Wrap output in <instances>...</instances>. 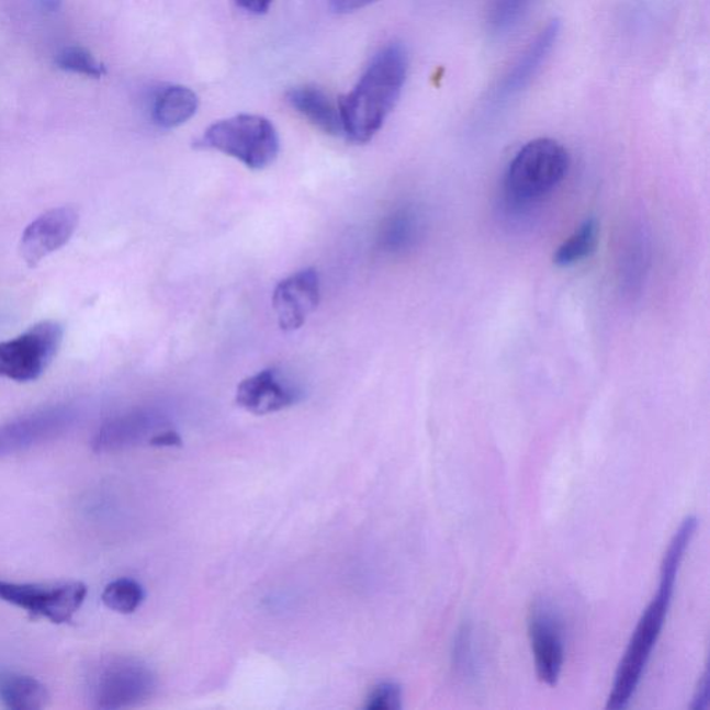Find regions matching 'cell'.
<instances>
[{
    "mask_svg": "<svg viewBox=\"0 0 710 710\" xmlns=\"http://www.w3.org/2000/svg\"><path fill=\"white\" fill-rule=\"evenodd\" d=\"M102 601L114 612L134 613L145 601L144 587L133 578H117L104 588Z\"/></svg>",
    "mask_w": 710,
    "mask_h": 710,
    "instance_id": "obj_22",
    "label": "cell"
},
{
    "mask_svg": "<svg viewBox=\"0 0 710 710\" xmlns=\"http://www.w3.org/2000/svg\"><path fill=\"white\" fill-rule=\"evenodd\" d=\"M709 705V672L705 670L701 680H699L696 696L692 698L691 709L703 710L708 709Z\"/></svg>",
    "mask_w": 710,
    "mask_h": 710,
    "instance_id": "obj_28",
    "label": "cell"
},
{
    "mask_svg": "<svg viewBox=\"0 0 710 710\" xmlns=\"http://www.w3.org/2000/svg\"><path fill=\"white\" fill-rule=\"evenodd\" d=\"M80 214L70 206L52 209L25 228L20 240V252L30 268L61 249L76 233Z\"/></svg>",
    "mask_w": 710,
    "mask_h": 710,
    "instance_id": "obj_10",
    "label": "cell"
},
{
    "mask_svg": "<svg viewBox=\"0 0 710 710\" xmlns=\"http://www.w3.org/2000/svg\"><path fill=\"white\" fill-rule=\"evenodd\" d=\"M560 21H551L541 33L536 36L531 45L514 66L512 70L504 78L497 91L498 100H507L523 91L531 80L539 72L546 57L551 54L552 47L560 36Z\"/></svg>",
    "mask_w": 710,
    "mask_h": 710,
    "instance_id": "obj_13",
    "label": "cell"
},
{
    "mask_svg": "<svg viewBox=\"0 0 710 710\" xmlns=\"http://www.w3.org/2000/svg\"><path fill=\"white\" fill-rule=\"evenodd\" d=\"M419 218L413 210H402L394 214L386 226L385 244L388 249L399 250L412 246L418 238Z\"/></svg>",
    "mask_w": 710,
    "mask_h": 710,
    "instance_id": "obj_23",
    "label": "cell"
},
{
    "mask_svg": "<svg viewBox=\"0 0 710 710\" xmlns=\"http://www.w3.org/2000/svg\"><path fill=\"white\" fill-rule=\"evenodd\" d=\"M599 228L597 221L588 218L557 247L554 262L557 267H572L588 259L597 249Z\"/></svg>",
    "mask_w": 710,
    "mask_h": 710,
    "instance_id": "obj_20",
    "label": "cell"
},
{
    "mask_svg": "<svg viewBox=\"0 0 710 710\" xmlns=\"http://www.w3.org/2000/svg\"><path fill=\"white\" fill-rule=\"evenodd\" d=\"M56 65L61 70L81 74V76L102 78L106 74V67L81 47H67L56 56Z\"/></svg>",
    "mask_w": 710,
    "mask_h": 710,
    "instance_id": "obj_25",
    "label": "cell"
},
{
    "mask_svg": "<svg viewBox=\"0 0 710 710\" xmlns=\"http://www.w3.org/2000/svg\"><path fill=\"white\" fill-rule=\"evenodd\" d=\"M368 710H398L403 708V690L396 683H381L367 699Z\"/></svg>",
    "mask_w": 710,
    "mask_h": 710,
    "instance_id": "obj_26",
    "label": "cell"
},
{
    "mask_svg": "<svg viewBox=\"0 0 710 710\" xmlns=\"http://www.w3.org/2000/svg\"><path fill=\"white\" fill-rule=\"evenodd\" d=\"M650 267V245L643 233L633 235L626 246L622 259V285L631 294L639 293L645 281Z\"/></svg>",
    "mask_w": 710,
    "mask_h": 710,
    "instance_id": "obj_18",
    "label": "cell"
},
{
    "mask_svg": "<svg viewBox=\"0 0 710 710\" xmlns=\"http://www.w3.org/2000/svg\"><path fill=\"white\" fill-rule=\"evenodd\" d=\"M481 656L476 646L475 631L470 623L462 624L451 645V667L465 681L476 680L481 669Z\"/></svg>",
    "mask_w": 710,
    "mask_h": 710,
    "instance_id": "obj_21",
    "label": "cell"
},
{
    "mask_svg": "<svg viewBox=\"0 0 710 710\" xmlns=\"http://www.w3.org/2000/svg\"><path fill=\"white\" fill-rule=\"evenodd\" d=\"M531 0H494L488 25L493 34H508L523 19Z\"/></svg>",
    "mask_w": 710,
    "mask_h": 710,
    "instance_id": "obj_24",
    "label": "cell"
},
{
    "mask_svg": "<svg viewBox=\"0 0 710 710\" xmlns=\"http://www.w3.org/2000/svg\"><path fill=\"white\" fill-rule=\"evenodd\" d=\"M570 167L571 156L560 142L530 140L509 162L504 181L505 198L517 207L539 202L565 180Z\"/></svg>",
    "mask_w": 710,
    "mask_h": 710,
    "instance_id": "obj_2",
    "label": "cell"
},
{
    "mask_svg": "<svg viewBox=\"0 0 710 710\" xmlns=\"http://www.w3.org/2000/svg\"><path fill=\"white\" fill-rule=\"evenodd\" d=\"M77 414L67 405H55L23 415L0 426V459L19 454L65 435Z\"/></svg>",
    "mask_w": 710,
    "mask_h": 710,
    "instance_id": "obj_9",
    "label": "cell"
},
{
    "mask_svg": "<svg viewBox=\"0 0 710 710\" xmlns=\"http://www.w3.org/2000/svg\"><path fill=\"white\" fill-rule=\"evenodd\" d=\"M375 2L377 0H329L330 9L339 14L357 12V10L370 7V4Z\"/></svg>",
    "mask_w": 710,
    "mask_h": 710,
    "instance_id": "obj_27",
    "label": "cell"
},
{
    "mask_svg": "<svg viewBox=\"0 0 710 710\" xmlns=\"http://www.w3.org/2000/svg\"><path fill=\"white\" fill-rule=\"evenodd\" d=\"M272 2L273 0H236L240 9L255 15L266 14L270 10Z\"/></svg>",
    "mask_w": 710,
    "mask_h": 710,
    "instance_id": "obj_29",
    "label": "cell"
},
{
    "mask_svg": "<svg viewBox=\"0 0 710 710\" xmlns=\"http://www.w3.org/2000/svg\"><path fill=\"white\" fill-rule=\"evenodd\" d=\"M286 99L292 109L324 134L333 136L343 134L339 106L323 89L312 86L296 87L288 92Z\"/></svg>",
    "mask_w": 710,
    "mask_h": 710,
    "instance_id": "obj_14",
    "label": "cell"
},
{
    "mask_svg": "<svg viewBox=\"0 0 710 710\" xmlns=\"http://www.w3.org/2000/svg\"><path fill=\"white\" fill-rule=\"evenodd\" d=\"M49 692L36 678L14 672L0 673V701L14 710H40L49 703Z\"/></svg>",
    "mask_w": 710,
    "mask_h": 710,
    "instance_id": "obj_17",
    "label": "cell"
},
{
    "mask_svg": "<svg viewBox=\"0 0 710 710\" xmlns=\"http://www.w3.org/2000/svg\"><path fill=\"white\" fill-rule=\"evenodd\" d=\"M199 109L198 94L187 87L170 86L157 92L151 117L160 128L172 129L188 123Z\"/></svg>",
    "mask_w": 710,
    "mask_h": 710,
    "instance_id": "obj_16",
    "label": "cell"
},
{
    "mask_svg": "<svg viewBox=\"0 0 710 710\" xmlns=\"http://www.w3.org/2000/svg\"><path fill=\"white\" fill-rule=\"evenodd\" d=\"M151 425V418L144 413H133L109 420L94 435L92 449L99 454L128 449L146 439Z\"/></svg>",
    "mask_w": 710,
    "mask_h": 710,
    "instance_id": "obj_15",
    "label": "cell"
},
{
    "mask_svg": "<svg viewBox=\"0 0 710 710\" xmlns=\"http://www.w3.org/2000/svg\"><path fill=\"white\" fill-rule=\"evenodd\" d=\"M697 528L698 519L696 517H687L683 520L675 536H673L661 564V587L675 590L678 571H680L684 555H686L687 549L690 546Z\"/></svg>",
    "mask_w": 710,
    "mask_h": 710,
    "instance_id": "obj_19",
    "label": "cell"
},
{
    "mask_svg": "<svg viewBox=\"0 0 710 710\" xmlns=\"http://www.w3.org/2000/svg\"><path fill=\"white\" fill-rule=\"evenodd\" d=\"M196 147L219 151L261 171L278 159L281 142L270 120L255 114H239L213 124Z\"/></svg>",
    "mask_w": 710,
    "mask_h": 710,
    "instance_id": "obj_3",
    "label": "cell"
},
{
    "mask_svg": "<svg viewBox=\"0 0 710 710\" xmlns=\"http://www.w3.org/2000/svg\"><path fill=\"white\" fill-rule=\"evenodd\" d=\"M156 688L154 672L139 661L112 657L94 667L89 677L93 708L117 710L138 707Z\"/></svg>",
    "mask_w": 710,
    "mask_h": 710,
    "instance_id": "obj_5",
    "label": "cell"
},
{
    "mask_svg": "<svg viewBox=\"0 0 710 710\" xmlns=\"http://www.w3.org/2000/svg\"><path fill=\"white\" fill-rule=\"evenodd\" d=\"M87 594V586L80 582L42 586L0 581V601L24 609L31 618H44L56 624L71 622L86 601Z\"/></svg>",
    "mask_w": 710,
    "mask_h": 710,
    "instance_id": "obj_7",
    "label": "cell"
},
{
    "mask_svg": "<svg viewBox=\"0 0 710 710\" xmlns=\"http://www.w3.org/2000/svg\"><path fill=\"white\" fill-rule=\"evenodd\" d=\"M150 444L157 447L180 446L181 439L180 436H178L176 432H165L155 436L154 439H150Z\"/></svg>",
    "mask_w": 710,
    "mask_h": 710,
    "instance_id": "obj_30",
    "label": "cell"
},
{
    "mask_svg": "<svg viewBox=\"0 0 710 710\" xmlns=\"http://www.w3.org/2000/svg\"><path fill=\"white\" fill-rule=\"evenodd\" d=\"M303 392L277 368L256 373L240 382L236 391L239 407L255 415H268L292 407Z\"/></svg>",
    "mask_w": 710,
    "mask_h": 710,
    "instance_id": "obj_12",
    "label": "cell"
},
{
    "mask_svg": "<svg viewBox=\"0 0 710 710\" xmlns=\"http://www.w3.org/2000/svg\"><path fill=\"white\" fill-rule=\"evenodd\" d=\"M407 74V49L397 42L373 57L359 83L338 102L347 139L364 145L382 129L402 97Z\"/></svg>",
    "mask_w": 710,
    "mask_h": 710,
    "instance_id": "obj_1",
    "label": "cell"
},
{
    "mask_svg": "<svg viewBox=\"0 0 710 710\" xmlns=\"http://www.w3.org/2000/svg\"><path fill=\"white\" fill-rule=\"evenodd\" d=\"M319 297V275L314 268H306L279 282L272 294V306L281 329L294 333L302 328L317 309Z\"/></svg>",
    "mask_w": 710,
    "mask_h": 710,
    "instance_id": "obj_11",
    "label": "cell"
},
{
    "mask_svg": "<svg viewBox=\"0 0 710 710\" xmlns=\"http://www.w3.org/2000/svg\"><path fill=\"white\" fill-rule=\"evenodd\" d=\"M528 633L539 680L555 686L564 669L565 641L564 624L554 605L545 599L531 605Z\"/></svg>",
    "mask_w": 710,
    "mask_h": 710,
    "instance_id": "obj_8",
    "label": "cell"
},
{
    "mask_svg": "<svg viewBox=\"0 0 710 710\" xmlns=\"http://www.w3.org/2000/svg\"><path fill=\"white\" fill-rule=\"evenodd\" d=\"M673 593L666 588H657L656 596L646 607L643 617L640 618L638 628L631 635L628 650L615 676L611 696L608 698L607 709L622 710L629 707L635 691L643 678L646 665L651 660L664 629L667 612L673 598Z\"/></svg>",
    "mask_w": 710,
    "mask_h": 710,
    "instance_id": "obj_4",
    "label": "cell"
},
{
    "mask_svg": "<svg viewBox=\"0 0 710 710\" xmlns=\"http://www.w3.org/2000/svg\"><path fill=\"white\" fill-rule=\"evenodd\" d=\"M65 329L56 320H41L25 333L0 341V377L19 383L34 382L55 360Z\"/></svg>",
    "mask_w": 710,
    "mask_h": 710,
    "instance_id": "obj_6",
    "label": "cell"
}]
</instances>
